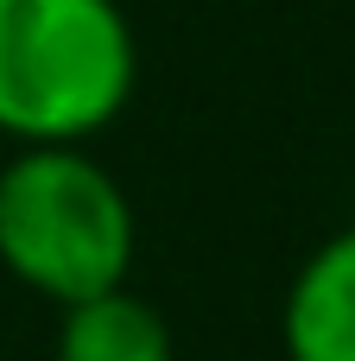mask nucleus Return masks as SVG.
I'll use <instances>...</instances> for the list:
<instances>
[{"instance_id": "f257e3e1", "label": "nucleus", "mask_w": 355, "mask_h": 361, "mask_svg": "<svg viewBox=\"0 0 355 361\" xmlns=\"http://www.w3.org/2000/svg\"><path fill=\"white\" fill-rule=\"evenodd\" d=\"M140 82L121 0H0V133L19 146H83L114 127Z\"/></svg>"}, {"instance_id": "7ed1b4c3", "label": "nucleus", "mask_w": 355, "mask_h": 361, "mask_svg": "<svg viewBox=\"0 0 355 361\" xmlns=\"http://www.w3.org/2000/svg\"><path fill=\"white\" fill-rule=\"evenodd\" d=\"M286 361H355V228H337L286 286Z\"/></svg>"}, {"instance_id": "f03ea898", "label": "nucleus", "mask_w": 355, "mask_h": 361, "mask_svg": "<svg viewBox=\"0 0 355 361\" xmlns=\"http://www.w3.org/2000/svg\"><path fill=\"white\" fill-rule=\"evenodd\" d=\"M0 267L57 311L127 286L133 203L83 146H19L0 165Z\"/></svg>"}, {"instance_id": "20e7f679", "label": "nucleus", "mask_w": 355, "mask_h": 361, "mask_svg": "<svg viewBox=\"0 0 355 361\" xmlns=\"http://www.w3.org/2000/svg\"><path fill=\"white\" fill-rule=\"evenodd\" d=\"M57 361H172V330L140 292L114 286V292L64 305Z\"/></svg>"}]
</instances>
